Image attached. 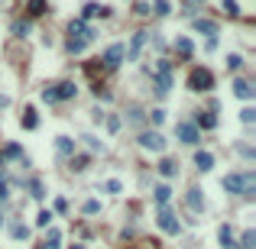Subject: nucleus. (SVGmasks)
Listing matches in <instances>:
<instances>
[{"label":"nucleus","mask_w":256,"mask_h":249,"mask_svg":"<svg viewBox=\"0 0 256 249\" xmlns=\"http://www.w3.org/2000/svg\"><path fill=\"white\" fill-rule=\"evenodd\" d=\"M20 156H23V149L16 146V142H10V146L0 152V159H20Z\"/></svg>","instance_id":"nucleus-22"},{"label":"nucleus","mask_w":256,"mask_h":249,"mask_svg":"<svg viewBox=\"0 0 256 249\" xmlns=\"http://www.w3.org/2000/svg\"><path fill=\"white\" fill-rule=\"evenodd\" d=\"M10 236H13V240H26V236H30V230H26L23 223H13V226H10Z\"/></svg>","instance_id":"nucleus-25"},{"label":"nucleus","mask_w":256,"mask_h":249,"mask_svg":"<svg viewBox=\"0 0 256 249\" xmlns=\"http://www.w3.org/2000/svg\"><path fill=\"white\" fill-rule=\"evenodd\" d=\"M240 65H243V58H240V55H227V68H230V71H237Z\"/></svg>","instance_id":"nucleus-34"},{"label":"nucleus","mask_w":256,"mask_h":249,"mask_svg":"<svg viewBox=\"0 0 256 249\" xmlns=\"http://www.w3.org/2000/svg\"><path fill=\"white\" fill-rule=\"evenodd\" d=\"M194 29H198V32H208L211 39H214V32H218V23H214V20H194Z\"/></svg>","instance_id":"nucleus-17"},{"label":"nucleus","mask_w":256,"mask_h":249,"mask_svg":"<svg viewBox=\"0 0 256 249\" xmlns=\"http://www.w3.org/2000/svg\"><path fill=\"white\" fill-rule=\"evenodd\" d=\"M198 126H204V130H214V126H218V117H214V113H201V117H198Z\"/></svg>","instance_id":"nucleus-23"},{"label":"nucleus","mask_w":256,"mask_h":249,"mask_svg":"<svg viewBox=\"0 0 256 249\" xmlns=\"http://www.w3.org/2000/svg\"><path fill=\"white\" fill-rule=\"evenodd\" d=\"M124 55H127V49L117 42V46H110L107 52H104V68H117V65L124 62Z\"/></svg>","instance_id":"nucleus-7"},{"label":"nucleus","mask_w":256,"mask_h":249,"mask_svg":"<svg viewBox=\"0 0 256 249\" xmlns=\"http://www.w3.org/2000/svg\"><path fill=\"white\" fill-rule=\"evenodd\" d=\"M55 149H59V156H71V152H75V139H68V136H59Z\"/></svg>","instance_id":"nucleus-18"},{"label":"nucleus","mask_w":256,"mask_h":249,"mask_svg":"<svg viewBox=\"0 0 256 249\" xmlns=\"http://www.w3.org/2000/svg\"><path fill=\"white\" fill-rule=\"evenodd\" d=\"M146 39H149V32H136V36H133L130 52H127V58H130V62H136V58H140V49L146 46Z\"/></svg>","instance_id":"nucleus-9"},{"label":"nucleus","mask_w":256,"mask_h":249,"mask_svg":"<svg viewBox=\"0 0 256 249\" xmlns=\"http://www.w3.org/2000/svg\"><path fill=\"white\" fill-rule=\"evenodd\" d=\"M240 120H243V123H253V120H256V110L253 107H243L240 110Z\"/></svg>","instance_id":"nucleus-31"},{"label":"nucleus","mask_w":256,"mask_h":249,"mask_svg":"<svg viewBox=\"0 0 256 249\" xmlns=\"http://www.w3.org/2000/svg\"><path fill=\"white\" fill-rule=\"evenodd\" d=\"M97 210H101V204H97V201H88L85 204V214H97Z\"/></svg>","instance_id":"nucleus-41"},{"label":"nucleus","mask_w":256,"mask_h":249,"mask_svg":"<svg viewBox=\"0 0 256 249\" xmlns=\"http://www.w3.org/2000/svg\"><path fill=\"white\" fill-rule=\"evenodd\" d=\"M78 94V87L71 84V81H62V84H55V97L59 101H68V97H75Z\"/></svg>","instance_id":"nucleus-14"},{"label":"nucleus","mask_w":256,"mask_h":249,"mask_svg":"<svg viewBox=\"0 0 256 249\" xmlns=\"http://www.w3.org/2000/svg\"><path fill=\"white\" fill-rule=\"evenodd\" d=\"M218 240H221V246H224V249H240V246H237V233H233L227 223L218 230Z\"/></svg>","instance_id":"nucleus-10"},{"label":"nucleus","mask_w":256,"mask_h":249,"mask_svg":"<svg viewBox=\"0 0 256 249\" xmlns=\"http://www.w3.org/2000/svg\"><path fill=\"white\" fill-rule=\"evenodd\" d=\"M42 101L46 104H55L59 97H55V87H42Z\"/></svg>","instance_id":"nucleus-36"},{"label":"nucleus","mask_w":256,"mask_h":249,"mask_svg":"<svg viewBox=\"0 0 256 249\" xmlns=\"http://www.w3.org/2000/svg\"><path fill=\"white\" fill-rule=\"evenodd\" d=\"M169 197H172V188L169 185H159V188H156V204H159V207H165Z\"/></svg>","instance_id":"nucleus-20"},{"label":"nucleus","mask_w":256,"mask_h":249,"mask_svg":"<svg viewBox=\"0 0 256 249\" xmlns=\"http://www.w3.org/2000/svg\"><path fill=\"white\" fill-rule=\"evenodd\" d=\"M140 146L149 149V152H162V149H165V139L159 136V133H143V136H140Z\"/></svg>","instance_id":"nucleus-8"},{"label":"nucleus","mask_w":256,"mask_h":249,"mask_svg":"<svg viewBox=\"0 0 256 249\" xmlns=\"http://www.w3.org/2000/svg\"><path fill=\"white\" fill-rule=\"evenodd\" d=\"M221 7H224V13H230V16H237V13H240L237 0H221Z\"/></svg>","instance_id":"nucleus-29"},{"label":"nucleus","mask_w":256,"mask_h":249,"mask_svg":"<svg viewBox=\"0 0 256 249\" xmlns=\"http://www.w3.org/2000/svg\"><path fill=\"white\" fill-rule=\"evenodd\" d=\"M159 175H165V178H175V175H179V165L172 162V159H162V162H159Z\"/></svg>","instance_id":"nucleus-19"},{"label":"nucleus","mask_w":256,"mask_h":249,"mask_svg":"<svg viewBox=\"0 0 256 249\" xmlns=\"http://www.w3.org/2000/svg\"><path fill=\"white\" fill-rule=\"evenodd\" d=\"M94 16H110V10H107V7H97V3H85L81 20H94Z\"/></svg>","instance_id":"nucleus-13"},{"label":"nucleus","mask_w":256,"mask_h":249,"mask_svg":"<svg viewBox=\"0 0 256 249\" xmlns=\"http://www.w3.org/2000/svg\"><path fill=\"white\" fill-rule=\"evenodd\" d=\"M224 188L230 194H253L256 178H253V171H233V175L224 178Z\"/></svg>","instance_id":"nucleus-1"},{"label":"nucleus","mask_w":256,"mask_h":249,"mask_svg":"<svg viewBox=\"0 0 256 249\" xmlns=\"http://www.w3.org/2000/svg\"><path fill=\"white\" fill-rule=\"evenodd\" d=\"M68 32H71V39H81V42H91V39H94V29L85 23V20H71V23H68Z\"/></svg>","instance_id":"nucleus-5"},{"label":"nucleus","mask_w":256,"mask_h":249,"mask_svg":"<svg viewBox=\"0 0 256 249\" xmlns=\"http://www.w3.org/2000/svg\"><path fill=\"white\" fill-rule=\"evenodd\" d=\"M188 87H192V91H211V87H214V75H211L208 68H192Z\"/></svg>","instance_id":"nucleus-2"},{"label":"nucleus","mask_w":256,"mask_h":249,"mask_svg":"<svg viewBox=\"0 0 256 249\" xmlns=\"http://www.w3.org/2000/svg\"><path fill=\"white\" fill-rule=\"evenodd\" d=\"M85 46H88V42H81V39H68V52H85Z\"/></svg>","instance_id":"nucleus-32"},{"label":"nucleus","mask_w":256,"mask_h":249,"mask_svg":"<svg viewBox=\"0 0 256 249\" xmlns=\"http://www.w3.org/2000/svg\"><path fill=\"white\" fill-rule=\"evenodd\" d=\"M107 130H110V133L120 130V117H107Z\"/></svg>","instance_id":"nucleus-39"},{"label":"nucleus","mask_w":256,"mask_h":249,"mask_svg":"<svg viewBox=\"0 0 256 249\" xmlns=\"http://www.w3.org/2000/svg\"><path fill=\"white\" fill-rule=\"evenodd\" d=\"M175 136H179L182 142H188V146H194V142H198V126L182 120V123H175Z\"/></svg>","instance_id":"nucleus-6"},{"label":"nucleus","mask_w":256,"mask_h":249,"mask_svg":"<svg viewBox=\"0 0 256 249\" xmlns=\"http://www.w3.org/2000/svg\"><path fill=\"white\" fill-rule=\"evenodd\" d=\"M169 3H165V0H156V13H159V16H169Z\"/></svg>","instance_id":"nucleus-37"},{"label":"nucleus","mask_w":256,"mask_h":249,"mask_svg":"<svg viewBox=\"0 0 256 249\" xmlns=\"http://www.w3.org/2000/svg\"><path fill=\"white\" fill-rule=\"evenodd\" d=\"M156 223H159V230H162V233H169V236H179V230H182L179 217H175V214H172L169 207H162V210H159V217H156Z\"/></svg>","instance_id":"nucleus-4"},{"label":"nucleus","mask_w":256,"mask_h":249,"mask_svg":"<svg viewBox=\"0 0 256 249\" xmlns=\"http://www.w3.org/2000/svg\"><path fill=\"white\" fill-rule=\"evenodd\" d=\"M233 94H237L240 101H253V84L243 81V78H237V81H233Z\"/></svg>","instance_id":"nucleus-12"},{"label":"nucleus","mask_w":256,"mask_h":249,"mask_svg":"<svg viewBox=\"0 0 256 249\" xmlns=\"http://www.w3.org/2000/svg\"><path fill=\"white\" fill-rule=\"evenodd\" d=\"M0 226H3V217H0Z\"/></svg>","instance_id":"nucleus-44"},{"label":"nucleus","mask_w":256,"mask_h":249,"mask_svg":"<svg viewBox=\"0 0 256 249\" xmlns=\"http://www.w3.org/2000/svg\"><path fill=\"white\" fill-rule=\"evenodd\" d=\"M30 32V20H20V23H13V36H26Z\"/></svg>","instance_id":"nucleus-30"},{"label":"nucleus","mask_w":256,"mask_h":249,"mask_svg":"<svg viewBox=\"0 0 256 249\" xmlns=\"http://www.w3.org/2000/svg\"><path fill=\"white\" fill-rule=\"evenodd\" d=\"M104 191H110V194H120V191H124V185H120L117 178H110V181H104Z\"/></svg>","instance_id":"nucleus-28"},{"label":"nucleus","mask_w":256,"mask_h":249,"mask_svg":"<svg viewBox=\"0 0 256 249\" xmlns=\"http://www.w3.org/2000/svg\"><path fill=\"white\" fill-rule=\"evenodd\" d=\"M253 240H256V233H253V230H247V233H243V243H240V249H253Z\"/></svg>","instance_id":"nucleus-33"},{"label":"nucleus","mask_w":256,"mask_h":249,"mask_svg":"<svg viewBox=\"0 0 256 249\" xmlns=\"http://www.w3.org/2000/svg\"><path fill=\"white\" fill-rule=\"evenodd\" d=\"M192 3H201V0H192Z\"/></svg>","instance_id":"nucleus-43"},{"label":"nucleus","mask_w":256,"mask_h":249,"mask_svg":"<svg viewBox=\"0 0 256 249\" xmlns=\"http://www.w3.org/2000/svg\"><path fill=\"white\" fill-rule=\"evenodd\" d=\"M68 249H85V246H78V243H75V246H68Z\"/></svg>","instance_id":"nucleus-42"},{"label":"nucleus","mask_w":256,"mask_h":249,"mask_svg":"<svg viewBox=\"0 0 256 249\" xmlns=\"http://www.w3.org/2000/svg\"><path fill=\"white\" fill-rule=\"evenodd\" d=\"M26 10H30V16H42V13H46V0H30Z\"/></svg>","instance_id":"nucleus-21"},{"label":"nucleus","mask_w":256,"mask_h":249,"mask_svg":"<svg viewBox=\"0 0 256 249\" xmlns=\"http://www.w3.org/2000/svg\"><path fill=\"white\" fill-rule=\"evenodd\" d=\"M23 126H26V130H36V126H39V117H36V110H26V117H23Z\"/></svg>","instance_id":"nucleus-24"},{"label":"nucleus","mask_w":256,"mask_h":249,"mask_svg":"<svg viewBox=\"0 0 256 249\" xmlns=\"http://www.w3.org/2000/svg\"><path fill=\"white\" fill-rule=\"evenodd\" d=\"M10 197V181H7V175L0 171V201H7Z\"/></svg>","instance_id":"nucleus-27"},{"label":"nucleus","mask_w":256,"mask_h":249,"mask_svg":"<svg viewBox=\"0 0 256 249\" xmlns=\"http://www.w3.org/2000/svg\"><path fill=\"white\" fill-rule=\"evenodd\" d=\"M30 194H32V197H42L46 191H42V185H39V181H32V185H30Z\"/></svg>","instance_id":"nucleus-38"},{"label":"nucleus","mask_w":256,"mask_h":249,"mask_svg":"<svg viewBox=\"0 0 256 249\" xmlns=\"http://www.w3.org/2000/svg\"><path fill=\"white\" fill-rule=\"evenodd\" d=\"M188 207L198 214V210H204V197H201V188H188V194H185Z\"/></svg>","instance_id":"nucleus-11"},{"label":"nucleus","mask_w":256,"mask_h":249,"mask_svg":"<svg viewBox=\"0 0 256 249\" xmlns=\"http://www.w3.org/2000/svg\"><path fill=\"white\" fill-rule=\"evenodd\" d=\"M153 81H156V91L165 94V91L172 87V65H169V62H156V68H153Z\"/></svg>","instance_id":"nucleus-3"},{"label":"nucleus","mask_w":256,"mask_h":249,"mask_svg":"<svg viewBox=\"0 0 256 249\" xmlns=\"http://www.w3.org/2000/svg\"><path fill=\"white\" fill-rule=\"evenodd\" d=\"M149 120H153V123H162V120H165V110H153V113H149Z\"/></svg>","instance_id":"nucleus-40"},{"label":"nucleus","mask_w":256,"mask_h":249,"mask_svg":"<svg viewBox=\"0 0 256 249\" xmlns=\"http://www.w3.org/2000/svg\"><path fill=\"white\" fill-rule=\"evenodd\" d=\"M49 220H52V210H39L36 223H39V226H49Z\"/></svg>","instance_id":"nucleus-35"},{"label":"nucleus","mask_w":256,"mask_h":249,"mask_svg":"<svg viewBox=\"0 0 256 249\" xmlns=\"http://www.w3.org/2000/svg\"><path fill=\"white\" fill-rule=\"evenodd\" d=\"M175 52H179L182 58H192V52H194L192 39H188V36H179V39H175Z\"/></svg>","instance_id":"nucleus-15"},{"label":"nucleus","mask_w":256,"mask_h":249,"mask_svg":"<svg viewBox=\"0 0 256 249\" xmlns=\"http://www.w3.org/2000/svg\"><path fill=\"white\" fill-rule=\"evenodd\" d=\"M194 165L201 171H211L214 168V156H211V152H194Z\"/></svg>","instance_id":"nucleus-16"},{"label":"nucleus","mask_w":256,"mask_h":249,"mask_svg":"<svg viewBox=\"0 0 256 249\" xmlns=\"http://www.w3.org/2000/svg\"><path fill=\"white\" fill-rule=\"evenodd\" d=\"M42 249H59V230H49L46 243H42Z\"/></svg>","instance_id":"nucleus-26"}]
</instances>
